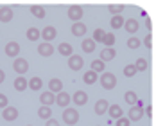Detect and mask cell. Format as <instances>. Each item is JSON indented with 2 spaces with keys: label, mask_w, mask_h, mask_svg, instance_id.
I'll return each instance as SVG.
<instances>
[{
  "label": "cell",
  "mask_w": 156,
  "mask_h": 126,
  "mask_svg": "<svg viewBox=\"0 0 156 126\" xmlns=\"http://www.w3.org/2000/svg\"><path fill=\"white\" fill-rule=\"evenodd\" d=\"M13 69H15L16 74L23 76L29 70V63H27V60H23V58H16L15 61H13Z\"/></svg>",
  "instance_id": "cell-3"
},
{
  "label": "cell",
  "mask_w": 156,
  "mask_h": 126,
  "mask_svg": "<svg viewBox=\"0 0 156 126\" xmlns=\"http://www.w3.org/2000/svg\"><path fill=\"white\" fill-rule=\"evenodd\" d=\"M11 20H13V9L7 7V6L0 7V22H2V24H7V22H11Z\"/></svg>",
  "instance_id": "cell-12"
},
{
  "label": "cell",
  "mask_w": 156,
  "mask_h": 126,
  "mask_svg": "<svg viewBox=\"0 0 156 126\" xmlns=\"http://www.w3.org/2000/svg\"><path fill=\"white\" fill-rule=\"evenodd\" d=\"M58 50H59L61 56H72V45L66 43V42H61L59 47H58Z\"/></svg>",
  "instance_id": "cell-25"
},
{
  "label": "cell",
  "mask_w": 156,
  "mask_h": 126,
  "mask_svg": "<svg viewBox=\"0 0 156 126\" xmlns=\"http://www.w3.org/2000/svg\"><path fill=\"white\" fill-rule=\"evenodd\" d=\"M70 101H72V99H70V95L66 94V92H63V90H61V92H58V95H56V101H54V103H58L61 108H68Z\"/></svg>",
  "instance_id": "cell-7"
},
{
  "label": "cell",
  "mask_w": 156,
  "mask_h": 126,
  "mask_svg": "<svg viewBox=\"0 0 156 126\" xmlns=\"http://www.w3.org/2000/svg\"><path fill=\"white\" fill-rule=\"evenodd\" d=\"M124 29L127 32H131V34H135L140 27H138V22L135 18H127V20H124Z\"/></svg>",
  "instance_id": "cell-15"
},
{
  "label": "cell",
  "mask_w": 156,
  "mask_h": 126,
  "mask_svg": "<svg viewBox=\"0 0 156 126\" xmlns=\"http://www.w3.org/2000/svg\"><path fill=\"white\" fill-rule=\"evenodd\" d=\"M2 117H4V121H15L18 117V110L15 106H5L4 112H2Z\"/></svg>",
  "instance_id": "cell-13"
},
{
  "label": "cell",
  "mask_w": 156,
  "mask_h": 126,
  "mask_svg": "<svg viewBox=\"0 0 156 126\" xmlns=\"http://www.w3.org/2000/svg\"><path fill=\"white\" fill-rule=\"evenodd\" d=\"M129 123H131V121H129L127 117H124V115L117 119V126H129Z\"/></svg>",
  "instance_id": "cell-38"
},
{
  "label": "cell",
  "mask_w": 156,
  "mask_h": 126,
  "mask_svg": "<svg viewBox=\"0 0 156 126\" xmlns=\"http://www.w3.org/2000/svg\"><path fill=\"white\" fill-rule=\"evenodd\" d=\"M145 113H147L149 117H153V106H147V108H145Z\"/></svg>",
  "instance_id": "cell-43"
},
{
  "label": "cell",
  "mask_w": 156,
  "mask_h": 126,
  "mask_svg": "<svg viewBox=\"0 0 156 126\" xmlns=\"http://www.w3.org/2000/svg\"><path fill=\"white\" fill-rule=\"evenodd\" d=\"M115 40H117V38H115V34H113V32H106L101 43H104L106 47H113V43H115Z\"/></svg>",
  "instance_id": "cell-30"
},
{
  "label": "cell",
  "mask_w": 156,
  "mask_h": 126,
  "mask_svg": "<svg viewBox=\"0 0 156 126\" xmlns=\"http://www.w3.org/2000/svg\"><path fill=\"white\" fill-rule=\"evenodd\" d=\"M147 61L144 60V58H138L136 60V63H135V69H136V72H140V70H147Z\"/></svg>",
  "instance_id": "cell-35"
},
{
  "label": "cell",
  "mask_w": 156,
  "mask_h": 126,
  "mask_svg": "<svg viewBox=\"0 0 156 126\" xmlns=\"http://www.w3.org/2000/svg\"><path fill=\"white\" fill-rule=\"evenodd\" d=\"M40 101H41V106H50L54 101H56V95L52 92H43L40 95Z\"/></svg>",
  "instance_id": "cell-18"
},
{
  "label": "cell",
  "mask_w": 156,
  "mask_h": 126,
  "mask_svg": "<svg viewBox=\"0 0 156 126\" xmlns=\"http://www.w3.org/2000/svg\"><path fill=\"white\" fill-rule=\"evenodd\" d=\"M144 45H145L147 49H153V36H151V34H147V36H145V40H144Z\"/></svg>",
  "instance_id": "cell-40"
},
{
  "label": "cell",
  "mask_w": 156,
  "mask_h": 126,
  "mask_svg": "<svg viewBox=\"0 0 156 126\" xmlns=\"http://www.w3.org/2000/svg\"><path fill=\"white\" fill-rule=\"evenodd\" d=\"M61 90H63L61 79L52 78L50 81H48V92H52V94H58V92H61Z\"/></svg>",
  "instance_id": "cell-14"
},
{
  "label": "cell",
  "mask_w": 156,
  "mask_h": 126,
  "mask_svg": "<svg viewBox=\"0 0 156 126\" xmlns=\"http://www.w3.org/2000/svg\"><path fill=\"white\" fill-rule=\"evenodd\" d=\"M27 40L29 42H38L40 40V29L38 27H29L27 29Z\"/></svg>",
  "instance_id": "cell-24"
},
{
  "label": "cell",
  "mask_w": 156,
  "mask_h": 126,
  "mask_svg": "<svg viewBox=\"0 0 156 126\" xmlns=\"http://www.w3.org/2000/svg\"><path fill=\"white\" fill-rule=\"evenodd\" d=\"M97 79H99V76H97V72H94V70H88V72H84V76H83V81H84L86 85H94Z\"/></svg>",
  "instance_id": "cell-22"
},
{
  "label": "cell",
  "mask_w": 156,
  "mask_h": 126,
  "mask_svg": "<svg viewBox=\"0 0 156 126\" xmlns=\"http://www.w3.org/2000/svg\"><path fill=\"white\" fill-rule=\"evenodd\" d=\"M101 85H102V88H106V90L115 88V85H117V78H115V74H111V72H104V74L101 76Z\"/></svg>",
  "instance_id": "cell-2"
},
{
  "label": "cell",
  "mask_w": 156,
  "mask_h": 126,
  "mask_svg": "<svg viewBox=\"0 0 156 126\" xmlns=\"http://www.w3.org/2000/svg\"><path fill=\"white\" fill-rule=\"evenodd\" d=\"M142 115H144V110H142L140 105H136V106H131V108H129V117H127V119L136 123V121L142 119Z\"/></svg>",
  "instance_id": "cell-9"
},
{
  "label": "cell",
  "mask_w": 156,
  "mask_h": 126,
  "mask_svg": "<svg viewBox=\"0 0 156 126\" xmlns=\"http://www.w3.org/2000/svg\"><path fill=\"white\" fill-rule=\"evenodd\" d=\"M47 126H59V123L56 119H47Z\"/></svg>",
  "instance_id": "cell-41"
},
{
  "label": "cell",
  "mask_w": 156,
  "mask_h": 126,
  "mask_svg": "<svg viewBox=\"0 0 156 126\" xmlns=\"http://www.w3.org/2000/svg\"><path fill=\"white\" fill-rule=\"evenodd\" d=\"M70 99H72L77 106H83V105H86V101H88V94H86L84 90H77V92L72 95Z\"/></svg>",
  "instance_id": "cell-8"
},
{
  "label": "cell",
  "mask_w": 156,
  "mask_h": 126,
  "mask_svg": "<svg viewBox=\"0 0 156 126\" xmlns=\"http://www.w3.org/2000/svg\"><path fill=\"white\" fill-rule=\"evenodd\" d=\"M38 52H40L41 56H45V58H48V56H52V54H54V47H52V43H47V42H41V43L38 45Z\"/></svg>",
  "instance_id": "cell-11"
},
{
  "label": "cell",
  "mask_w": 156,
  "mask_h": 126,
  "mask_svg": "<svg viewBox=\"0 0 156 126\" xmlns=\"http://www.w3.org/2000/svg\"><path fill=\"white\" fill-rule=\"evenodd\" d=\"M68 18L76 24V22H79L81 18H83V7L81 6H72L70 9H68Z\"/></svg>",
  "instance_id": "cell-6"
},
{
  "label": "cell",
  "mask_w": 156,
  "mask_h": 126,
  "mask_svg": "<svg viewBox=\"0 0 156 126\" xmlns=\"http://www.w3.org/2000/svg\"><path fill=\"white\" fill-rule=\"evenodd\" d=\"M127 47H129V49H138V47H140V40H138L136 36L129 38V40H127Z\"/></svg>",
  "instance_id": "cell-37"
},
{
  "label": "cell",
  "mask_w": 156,
  "mask_h": 126,
  "mask_svg": "<svg viewBox=\"0 0 156 126\" xmlns=\"http://www.w3.org/2000/svg\"><path fill=\"white\" fill-rule=\"evenodd\" d=\"M108 108H109V103L106 99H99V101L95 103V113H97V115H104V113L108 112Z\"/></svg>",
  "instance_id": "cell-16"
},
{
  "label": "cell",
  "mask_w": 156,
  "mask_h": 126,
  "mask_svg": "<svg viewBox=\"0 0 156 126\" xmlns=\"http://www.w3.org/2000/svg\"><path fill=\"white\" fill-rule=\"evenodd\" d=\"M7 103H9L7 95H5V94H0V108H5V106H9Z\"/></svg>",
  "instance_id": "cell-39"
},
{
  "label": "cell",
  "mask_w": 156,
  "mask_h": 126,
  "mask_svg": "<svg viewBox=\"0 0 156 126\" xmlns=\"http://www.w3.org/2000/svg\"><path fill=\"white\" fill-rule=\"evenodd\" d=\"M15 88L18 92H23L25 88H27V79L23 78V76H20V78L15 79Z\"/></svg>",
  "instance_id": "cell-27"
},
{
  "label": "cell",
  "mask_w": 156,
  "mask_h": 126,
  "mask_svg": "<svg viewBox=\"0 0 156 126\" xmlns=\"http://www.w3.org/2000/svg\"><path fill=\"white\" fill-rule=\"evenodd\" d=\"M38 115H40L41 119H45V121L50 119V117H52V110H50V106H40V108H38Z\"/></svg>",
  "instance_id": "cell-28"
},
{
  "label": "cell",
  "mask_w": 156,
  "mask_h": 126,
  "mask_svg": "<svg viewBox=\"0 0 156 126\" xmlns=\"http://www.w3.org/2000/svg\"><path fill=\"white\" fill-rule=\"evenodd\" d=\"M124 99H126V103H129L131 106H135V103L138 101V97H136V94H135L133 90H127L124 94Z\"/></svg>",
  "instance_id": "cell-31"
},
{
  "label": "cell",
  "mask_w": 156,
  "mask_h": 126,
  "mask_svg": "<svg viewBox=\"0 0 156 126\" xmlns=\"http://www.w3.org/2000/svg\"><path fill=\"white\" fill-rule=\"evenodd\" d=\"M108 11H109L113 16H117V15H120V13L124 11V6H122V4H120V6H115V4H111V6H108Z\"/></svg>",
  "instance_id": "cell-33"
},
{
  "label": "cell",
  "mask_w": 156,
  "mask_h": 126,
  "mask_svg": "<svg viewBox=\"0 0 156 126\" xmlns=\"http://www.w3.org/2000/svg\"><path fill=\"white\" fill-rule=\"evenodd\" d=\"M108 113H109V117H113V119H119V117L124 115V112H122V108H120L119 105H109Z\"/></svg>",
  "instance_id": "cell-20"
},
{
  "label": "cell",
  "mask_w": 156,
  "mask_h": 126,
  "mask_svg": "<svg viewBox=\"0 0 156 126\" xmlns=\"http://www.w3.org/2000/svg\"><path fill=\"white\" fill-rule=\"evenodd\" d=\"M27 87H29L31 90H40V88L43 87V81H41V78H31L27 81Z\"/></svg>",
  "instance_id": "cell-23"
},
{
  "label": "cell",
  "mask_w": 156,
  "mask_h": 126,
  "mask_svg": "<svg viewBox=\"0 0 156 126\" xmlns=\"http://www.w3.org/2000/svg\"><path fill=\"white\" fill-rule=\"evenodd\" d=\"M18 54H20V43H18V42H9V43L5 45V56L15 58Z\"/></svg>",
  "instance_id": "cell-10"
},
{
  "label": "cell",
  "mask_w": 156,
  "mask_h": 126,
  "mask_svg": "<svg viewBox=\"0 0 156 126\" xmlns=\"http://www.w3.org/2000/svg\"><path fill=\"white\" fill-rule=\"evenodd\" d=\"M79 121V113L76 108H65V112H63V123L68 126H74L77 124Z\"/></svg>",
  "instance_id": "cell-1"
},
{
  "label": "cell",
  "mask_w": 156,
  "mask_h": 126,
  "mask_svg": "<svg viewBox=\"0 0 156 126\" xmlns=\"http://www.w3.org/2000/svg\"><path fill=\"white\" fill-rule=\"evenodd\" d=\"M86 31H88V27H86L83 22H76V24L72 25V34H74V36H84Z\"/></svg>",
  "instance_id": "cell-17"
},
{
  "label": "cell",
  "mask_w": 156,
  "mask_h": 126,
  "mask_svg": "<svg viewBox=\"0 0 156 126\" xmlns=\"http://www.w3.org/2000/svg\"><path fill=\"white\" fill-rule=\"evenodd\" d=\"M95 45H97V43H95V42L92 40V38H86V40H83V43H81L83 50H84V52H88V54L95 50Z\"/></svg>",
  "instance_id": "cell-21"
},
{
  "label": "cell",
  "mask_w": 156,
  "mask_h": 126,
  "mask_svg": "<svg viewBox=\"0 0 156 126\" xmlns=\"http://www.w3.org/2000/svg\"><path fill=\"white\" fill-rule=\"evenodd\" d=\"M115 56H117L115 49H113V47H106L102 52H101V61H111Z\"/></svg>",
  "instance_id": "cell-19"
},
{
  "label": "cell",
  "mask_w": 156,
  "mask_h": 126,
  "mask_svg": "<svg viewBox=\"0 0 156 126\" xmlns=\"http://www.w3.org/2000/svg\"><path fill=\"white\" fill-rule=\"evenodd\" d=\"M31 13L36 16V18H40V20H41V18H45V7H43V6H32Z\"/></svg>",
  "instance_id": "cell-29"
},
{
  "label": "cell",
  "mask_w": 156,
  "mask_h": 126,
  "mask_svg": "<svg viewBox=\"0 0 156 126\" xmlns=\"http://www.w3.org/2000/svg\"><path fill=\"white\" fill-rule=\"evenodd\" d=\"M109 25H111L113 29H120V27H124V18H122V15L113 16L111 22H109Z\"/></svg>",
  "instance_id": "cell-26"
},
{
  "label": "cell",
  "mask_w": 156,
  "mask_h": 126,
  "mask_svg": "<svg viewBox=\"0 0 156 126\" xmlns=\"http://www.w3.org/2000/svg\"><path fill=\"white\" fill-rule=\"evenodd\" d=\"M104 69H106V67H104V61H101V60H94V61H92V67H90V70H94L97 74L102 72Z\"/></svg>",
  "instance_id": "cell-32"
},
{
  "label": "cell",
  "mask_w": 156,
  "mask_h": 126,
  "mask_svg": "<svg viewBox=\"0 0 156 126\" xmlns=\"http://www.w3.org/2000/svg\"><path fill=\"white\" fill-rule=\"evenodd\" d=\"M104 34H106V31H104V29H95V31H94V38H92V40H94L95 43H97V42H102Z\"/></svg>",
  "instance_id": "cell-36"
},
{
  "label": "cell",
  "mask_w": 156,
  "mask_h": 126,
  "mask_svg": "<svg viewBox=\"0 0 156 126\" xmlns=\"http://www.w3.org/2000/svg\"><path fill=\"white\" fill-rule=\"evenodd\" d=\"M145 25H147V29H151V27H153V22H151V18H145Z\"/></svg>",
  "instance_id": "cell-44"
},
{
  "label": "cell",
  "mask_w": 156,
  "mask_h": 126,
  "mask_svg": "<svg viewBox=\"0 0 156 126\" xmlns=\"http://www.w3.org/2000/svg\"><path fill=\"white\" fill-rule=\"evenodd\" d=\"M4 79H5V72H4V70L0 69V85L4 83Z\"/></svg>",
  "instance_id": "cell-42"
},
{
  "label": "cell",
  "mask_w": 156,
  "mask_h": 126,
  "mask_svg": "<svg viewBox=\"0 0 156 126\" xmlns=\"http://www.w3.org/2000/svg\"><path fill=\"white\" fill-rule=\"evenodd\" d=\"M135 74H136V69H135V65H133V63L124 67V76H126V78H133Z\"/></svg>",
  "instance_id": "cell-34"
},
{
  "label": "cell",
  "mask_w": 156,
  "mask_h": 126,
  "mask_svg": "<svg viewBox=\"0 0 156 126\" xmlns=\"http://www.w3.org/2000/svg\"><path fill=\"white\" fill-rule=\"evenodd\" d=\"M83 65H84L83 56H77V54L68 56V67H70L72 70H81V69H83Z\"/></svg>",
  "instance_id": "cell-5"
},
{
  "label": "cell",
  "mask_w": 156,
  "mask_h": 126,
  "mask_svg": "<svg viewBox=\"0 0 156 126\" xmlns=\"http://www.w3.org/2000/svg\"><path fill=\"white\" fill-rule=\"evenodd\" d=\"M56 34H58V31H56V27H52V25H47V27H43V31H40V36H41L43 42H47V43H50V42L56 38Z\"/></svg>",
  "instance_id": "cell-4"
}]
</instances>
